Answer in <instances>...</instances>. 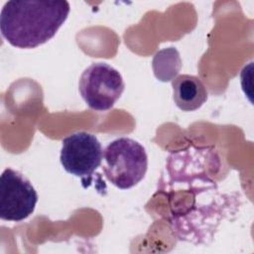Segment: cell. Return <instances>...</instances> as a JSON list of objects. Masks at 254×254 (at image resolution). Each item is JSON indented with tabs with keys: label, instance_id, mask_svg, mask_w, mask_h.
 <instances>
[{
	"label": "cell",
	"instance_id": "4",
	"mask_svg": "<svg viewBox=\"0 0 254 254\" xmlns=\"http://www.w3.org/2000/svg\"><path fill=\"white\" fill-rule=\"evenodd\" d=\"M60 160L68 174L80 178L82 183H91L103 160L101 143L90 133H73L63 140Z\"/></svg>",
	"mask_w": 254,
	"mask_h": 254
},
{
	"label": "cell",
	"instance_id": "3",
	"mask_svg": "<svg viewBox=\"0 0 254 254\" xmlns=\"http://www.w3.org/2000/svg\"><path fill=\"white\" fill-rule=\"evenodd\" d=\"M125 88L121 73L106 63H93L84 69L78 81L79 93L86 105L95 111L111 109Z\"/></svg>",
	"mask_w": 254,
	"mask_h": 254
},
{
	"label": "cell",
	"instance_id": "1",
	"mask_svg": "<svg viewBox=\"0 0 254 254\" xmlns=\"http://www.w3.org/2000/svg\"><path fill=\"white\" fill-rule=\"evenodd\" d=\"M67 1H8L0 14L2 37L13 47L34 49L51 40L67 19Z\"/></svg>",
	"mask_w": 254,
	"mask_h": 254
},
{
	"label": "cell",
	"instance_id": "2",
	"mask_svg": "<svg viewBox=\"0 0 254 254\" xmlns=\"http://www.w3.org/2000/svg\"><path fill=\"white\" fill-rule=\"evenodd\" d=\"M148 169L145 148L137 141L121 137L110 142L103 152L102 171L116 188L128 190L140 183Z\"/></svg>",
	"mask_w": 254,
	"mask_h": 254
},
{
	"label": "cell",
	"instance_id": "5",
	"mask_svg": "<svg viewBox=\"0 0 254 254\" xmlns=\"http://www.w3.org/2000/svg\"><path fill=\"white\" fill-rule=\"evenodd\" d=\"M38 193L31 182L21 173L7 168L0 180V218L22 221L35 210Z\"/></svg>",
	"mask_w": 254,
	"mask_h": 254
},
{
	"label": "cell",
	"instance_id": "6",
	"mask_svg": "<svg viewBox=\"0 0 254 254\" xmlns=\"http://www.w3.org/2000/svg\"><path fill=\"white\" fill-rule=\"evenodd\" d=\"M173 99L183 111H194L207 99V91L197 76L180 74L172 80Z\"/></svg>",
	"mask_w": 254,
	"mask_h": 254
}]
</instances>
